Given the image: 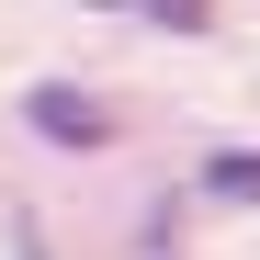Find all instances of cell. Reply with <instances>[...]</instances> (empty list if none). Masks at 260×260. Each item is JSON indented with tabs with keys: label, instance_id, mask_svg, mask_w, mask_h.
Returning a JSON list of instances; mask_svg holds the SVG:
<instances>
[{
	"label": "cell",
	"instance_id": "6da1fadb",
	"mask_svg": "<svg viewBox=\"0 0 260 260\" xmlns=\"http://www.w3.org/2000/svg\"><path fill=\"white\" fill-rule=\"evenodd\" d=\"M23 124H34L46 147H102V136H113V113H102L91 91H68V79H46V91H23Z\"/></svg>",
	"mask_w": 260,
	"mask_h": 260
},
{
	"label": "cell",
	"instance_id": "7a4b0ae2",
	"mask_svg": "<svg viewBox=\"0 0 260 260\" xmlns=\"http://www.w3.org/2000/svg\"><path fill=\"white\" fill-rule=\"evenodd\" d=\"M204 192H215V204H260V158H249V147H226V158L204 170Z\"/></svg>",
	"mask_w": 260,
	"mask_h": 260
},
{
	"label": "cell",
	"instance_id": "3957f363",
	"mask_svg": "<svg viewBox=\"0 0 260 260\" xmlns=\"http://www.w3.org/2000/svg\"><path fill=\"white\" fill-rule=\"evenodd\" d=\"M124 12H147V23H170V34H204L215 0H124Z\"/></svg>",
	"mask_w": 260,
	"mask_h": 260
}]
</instances>
